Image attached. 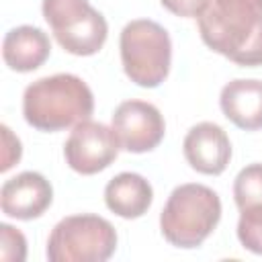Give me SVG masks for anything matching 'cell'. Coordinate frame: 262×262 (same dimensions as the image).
I'll return each instance as SVG.
<instances>
[{"label":"cell","mask_w":262,"mask_h":262,"mask_svg":"<svg viewBox=\"0 0 262 262\" xmlns=\"http://www.w3.org/2000/svg\"><path fill=\"white\" fill-rule=\"evenodd\" d=\"M154 201V188L149 180L135 172H121L113 176L104 186V203L106 207L123 217L137 219L147 213Z\"/></svg>","instance_id":"4fadbf2b"},{"label":"cell","mask_w":262,"mask_h":262,"mask_svg":"<svg viewBox=\"0 0 262 262\" xmlns=\"http://www.w3.org/2000/svg\"><path fill=\"white\" fill-rule=\"evenodd\" d=\"M2 141H4V151H2V166H0V170L6 172V170H10L20 160L23 145H20L18 137H14L12 131L6 125H2Z\"/></svg>","instance_id":"ac0fdd59"},{"label":"cell","mask_w":262,"mask_h":262,"mask_svg":"<svg viewBox=\"0 0 262 262\" xmlns=\"http://www.w3.org/2000/svg\"><path fill=\"white\" fill-rule=\"evenodd\" d=\"M0 258L2 260H14V262H23L27 258V239L25 235L8 225V223H0Z\"/></svg>","instance_id":"2e32d148"},{"label":"cell","mask_w":262,"mask_h":262,"mask_svg":"<svg viewBox=\"0 0 262 262\" xmlns=\"http://www.w3.org/2000/svg\"><path fill=\"white\" fill-rule=\"evenodd\" d=\"M219 219V194L205 184L186 182L170 192L160 213V229L172 246L190 250L199 248L213 233Z\"/></svg>","instance_id":"3957f363"},{"label":"cell","mask_w":262,"mask_h":262,"mask_svg":"<svg viewBox=\"0 0 262 262\" xmlns=\"http://www.w3.org/2000/svg\"><path fill=\"white\" fill-rule=\"evenodd\" d=\"M121 143L113 127L98 121H82L63 143L66 164L84 176L102 172L119 156Z\"/></svg>","instance_id":"52a82bcc"},{"label":"cell","mask_w":262,"mask_h":262,"mask_svg":"<svg viewBox=\"0 0 262 262\" xmlns=\"http://www.w3.org/2000/svg\"><path fill=\"white\" fill-rule=\"evenodd\" d=\"M196 20L207 47L237 66H262V0H209Z\"/></svg>","instance_id":"6da1fadb"},{"label":"cell","mask_w":262,"mask_h":262,"mask_svg":"<svg viewBox=\"0 0 262 262\" xmlns=\"http://www.w3.org/2000/svg\"><path fill=\"white\" fill-rule=\"evenodd\" d=\"M43 18L55 41L72 55H94L102 49L108 25L88 0H43Z\"/></svg>","instance_id":"8992f818"},{"label":"cell","mask_w":262,"mask_h":262,"mask_svg":"<svg viewBox=\"0 0 262 262\" xmlns=\"http://www.w3.org/2000/svg\"><path fill=\"white\" fill-rule=\"evenodd\" d=\"M237 239L246 250L262 256V205H252L239 211Z\"/></svg>","instance_id":"9a60e30c"},{"label":"cell","mask_w":262,"mask_h":262,"mask_svg":"<svg viewBox=\"0 0 262 262\" xmlns=\"http://www.w3.org/2000/svg\"><path fill=\"white\" fill-rule=\"evenodd\" d=\"M233 199L237 209L262 205V164L242 168L233 180Z\"/></svg>","instance_id":"5bb4252c"},{"label":"cell","mask_w":262,"mask_h":262,"mask_svg":"<svg viewBox=\"0 0 262 262\" xmlns=\"http://www.w3.org/2000/svg\"><path fill=\"white\" fill-rule=\"evenodd\" d=\"M160 2L172 14L186 18H199L209 4V0H160Z\"/></svg>","instance_id":"e0dca14e"},{"label":"cell","mask_w":262,"mask_h":262,"mask_svg":"<svg viewBox=\"0 0 262 262\" xmlns=\"http://www.w3.org/2000/svg\"><path fill=\"white\" fill-rule=\"evenodd\" d=\"M121 63L131 82L141 88L160 86L170 72L172 41L168 31L149 18L127 23L119 37Z\"/></svg>","instance_id":"277c9868"},{"label":"cell","mask_w":262,"mask_h":262,"mask_svg":"<svg viewBox=\"0 0 262 262\" xmlns=\"http://www.w3.org/2000/svg\"><path fill=\"white\" fill-rule=\"evenodd\" d=\"M94 111L90 86L74 74H53L31 82L23 94V117L39 131H63L88 121Z\"/></svg>","instance_id":"7a4b0ae2"},{"label":"cell","mask_w":262,"mask_h":262,"mask_svg":"<svg viewBox=\"0 0 262 262\" xmlns=\"http://www.w3.org/2000/svg\"><path fill=\"white\" fill-rule=\"evenodd\" d=\"M219 104L223 115L239 129H262V80L235 78L221 88Z\"/></svg>","instance_id":"7c38bea8"},{"label":"cell","mask_w":262,"mask_h":262,"mask_svg":"<svg viewBox=\"0 0 262 262\" xmlns=\"http://www.w3.org/2000/svg\"><path fill=\"white\" fill-rule=\"evenodd\" d=\"M113 129L121 149L145 154L160 145L166 133V123L158 106L145 100H125L113 113Z\"/></svg>","instance_id":"ba28073f"},{"label":"cell","mask_w":262,"mask_h":262,"mask_svg":"<svg viewBox=\"0 0 262 262\" xmlns=\"http://www.w3.org/2000/svg\"><path fill=\"white\" fill-rule=\"evenodd\" d=\"M182 151L192 170L217 176L231 160V141L217 123L203 121L188 129L182 141Z\"/></svg>","instance_id":"30bf717a"},{"label":"cell","mask_w":262,"mask_h":262,"mask_svg":"<svg viewBox=\"0 0 262 262\" xmlns=\"http://www.w3.org/2000/svg\"><path fill=\"white\" fill-rule=\"evenodd\" d=\"M51 201H53L51 182L43 174L33 170L8 178L0 188L2 213L20 221H31L41 217L51 207Z\"/></svg>","instance_id":"9c48e42d"},{"label":"cell","mask_w":262,"mask_h":262,"mask_svg":"<svg viewBox=\"0 0 262 262\" xmlns=\"http://www.w3.org/2000/svg\"><path fill=\"white\" fill-rule=\"evenodd\" d=\"M117 250V231L100 215L63 217L49 233L45 256L49 262H104Z\"/></svg>","instance_id":"5b68a950"},{"label":"cell","mask_w":262,"mask_h":262,"mask_svg":"<svg viewBox=\"0 0 262 262\" xmlns=\"http://www.w3.org/2000/svg\"><path fill=\"white\" fill-rule=\"evenodd\" d=\"M51 53L47 33L33 25L10 29L2 41V59L14 72H33L41 68Z\"/></svg>","instance_id":"8fae6325"}]
</instances>
